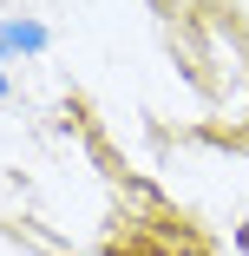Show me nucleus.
<instances>
[{
    "label": "nucleus",
    "mask_w": 249,
    "mask_h": 256,
    "mask_svg": "<svg viewBox=\"0 0 249 256\" xmlns=\"http://www.w3.org/2000/svg\"><path fill=\"white\" fill-rule=\"evenodd\" d=\"M0 53H46L39 20H0Z\"/></svg>",
    "instance_id": "obj_1"
},
{
    "label": "nucleus",
    "mask_w": 249,
    "mask_h": 256,
    "mask_svg": "<svg viewBox=\"0 0 249 256\" xmlns=\"http://www.w3.org/2000/svg\"><path fill=\"white\" fill-rule=\"evenodd\" d=\"M0 98H7V72H0Z\"/></svg>",
    "instance_id": "obj_2"
}]
</instances>
